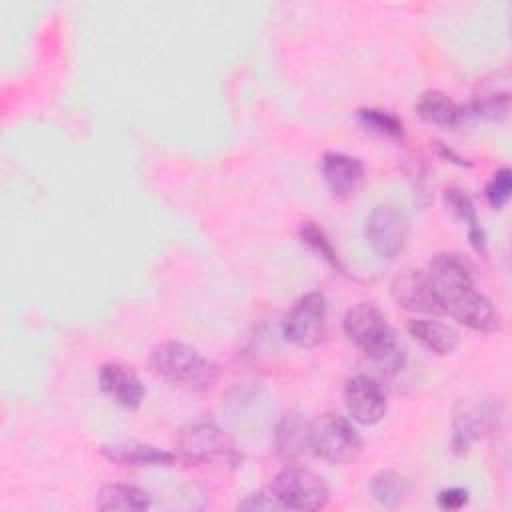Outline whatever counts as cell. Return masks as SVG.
<instances>
[{
    "label": "cell",
    "instance_id": "6da1fadb",
    "mask_svg": "<svg viewBox=\"0 0 512 512\" xmlns=\"http://www.w3.org/2000/svg\"><path fill=\"white\" fill-rule=\"evenodd\" d=\"M428 278L444 316L476 332H496L502 326L494 304L474 288L470 262L456 252H438L428 264Z\"/></svg>",
    "mask_w": 512,
    "mask_h": 512
},
{
    "label": "cell",
    "instance_id": "5bb4252c",
    "mask_svg": "<svg viewBox=\"0 0 512 512\" xmlns=\"http://www.w3.org/2000/svg\"><path fill=\"white\" fill-rule=\"evenodd\" d=\"M100 454L118 466L128 468H168L176 464V454L138 440H118L100 446Z\"/></svg>",
    "mask_w": 512,
    "mask_h": 512
},
{
    "label": "cell",
    "instance_id": "277c9868",
    "mask_svg": "<svg viewBox=\"0 0 512 512\" xmlns=\"http://www.w3.org/2000/svg\"><path fill=\"white\" fill-rule=\"evenodd\" d=\"M270 492L286 510H322L330 500L324 478L296 462L276 472Z\"/></svg>",
    "mask_w": 512,
    "mask_h": 512
},
{
    "label": "cell",
    "instance_id": "7c38bea8",
    "mask_svg": "<svg viewBox=\"0 0 512 512\" xmlns=\"http://www.w3.org/2000/svg\"><path fill=\"white\" fill-rule=\"evenodd\" d=\"M320 174L330 194L338 200H348L356 196L366 178L360 158L336 150L324 152L320 160Z\"/></svg>",
    "mask_w": 512,
    "mask_h": 512
},
{
    "label": "cell",
    "instance_id": "52a82bcc",
    "mask_svg": "<svg viewBox=\"0 0 512 512\" xmlns=\"http://www.w3.org/2000/svg\"><path fill=\"white\" fill-rule=\"evenodd\" d=\"M178 450L192 464L236 460V450L226 432L212 420H196L178 432Z\"/></svg>",
    "mask_w": 512,
    "mask_h": 512
},
{
    "label": "cell",
    "instance_id": "ac0fdd59",
    "mask_svg": "<svg viewBox=\"0 0 512 512\" xmlns=\"http://www.w3.org/2000/svg\"><path fill=\"white\" fill-rule=\"evenodd\" d=\"M444 202L448 206V210L466 224V232H468V242L474 248L476 254L486 256L488 254V240H486V232L478 222L476 216V208L472 198L458 186H450L444 190Z\"/></svg>",
    "mask_w": 512,
    "mask_h": 512
},
{
    "label": "cell",
    "instance_id": "2e32d148",
    "mask_svg": "<svg viewBox=\"0 0 512 512\" xmlns=\"http://www.w3.org/2000/svg\"><path fill=\"white\" fill-rule=\"evenodd\" d=\"M414 110L424 122L446 128V130H456L466 120L464 106L456 104L442 90H424L416 98Z\"/></svg>",
    "mask_w": 512,
    "mask_h": 512
},
{
    "label": "cell",
    "instance_id": "7402d4cb",
    "mask_svg": "<svg viewBox=\"0 0 512 512\" xmlns=\"http://www.w3.org/2000/svg\"><path fill=\"white\" fill-rule=\"evenodd\" d=\"M356 120L358 124L376 136L388 138V140H396L402 142L406 132H404V124L398 116H394L388 110H380V108H360L356 112Z\"/></svg>",
    "mask_w": 512,
    "mask_h": 512
},
{
    "label": "cell",
    "instance_id": "cb8c5ba5",
    "mask_svg": "<svg viewBox=\"0 0 512 512\" xmlns=\"http://www.w3.org/2000/svg\"><path fill=\"white\" fill-rule=\"evenodd\" d=\"M510 192H512V172L508 166H502L500 170H496L486 186V200L490 204L492 210H502L508 200H510Z\"/></svg>",
    "mask_w": 512,
    "mask_h": 512
},
{
    "label": "cell",
    "instance_id": "9c48e42d",
    "mask_svg": "<svg viewBox=\"0 0 512 512\" xmlns=\"http://www.w3.org/2000/svg\"><path fill=\"white\" fill-rule=\"evenodd\" d=\"M344 404L350 418L362 426L378 424L388 410L384 386L370 374L356 372L344 384Z\"/></svg>",
    "mask_w": 512,
    "mask_h": 512
},
{
    "label": "cell",
    "instance_id": "8992f818",
    "mask_svg": "<svg viewBox=\"0 0 512 512\" xmlns=\"http://www.w3.org/2000/svg\"><path fill=\"white\" fill-rule=\"evenodd\" d=\"M408 234V216L394 204H378L366 216L364 236L374 254L384 260H394L406 248Z\"/></svg>",
    "mask_w": 512,
    "mask_h": 512
},
{
    "label": "cell",
    "instance_id": "d4e9b609",
    "mask_svg": "<svg viewBox=\"0 0 512 512\" xmlns=\"http://www.w3.org/2000/svg\"><path fill=\"white\" fill-rule=\"evenodd\" d=\"M238 510H286L280 500L272 494V492H256V494H248L242 502H238Z\"/></svg>",
    "mask_w": 512,
    "mask_h": 512
},
{
    "label": "cell",
    "instance_id": "d6986e66",
    "mask_svg": "<svg viewBox=\"0 0 512 512\" xmlns=\"http://www.w3.org/2000/svg\"><path fill=\"white\" fill-rule=\"evenodd\" d=\"M94 506L102 512H144L152 506V498L132 484H104L96 494Z\"/></svg>",
    "mask_w": 512,
    "mask_h": 512
},
{
    "label": "cell",
    "instance_id": "603a6c76",
    "mask_svg": "<svg viewBox=\"0 0 512 512\" xmlns=\"http://www.w3.org/2000/svg\"><path fill=\"white\" fill-rule=\"evenodd\" d=\"M300 240L306 248H310L314 254H318L322 260H326L334 270L338 272H346L344 264L340 262L338 252L334 250L330 238L326 236V232L316 224V222H304L300 226Z\"/></svg>",
    "mask_w": 512,
    "mask_h": 512
},
{
    "label": "cell",
    "instance_id": "ffe728a7",
    "mask_svg": "<svg viewBox=\"0 0 512 512\" xmlns=\"http://www.w3.org/2000/svg\"><path fill=\"white\" fill-rule=\"evenodd\" d=\"M408 492H410L408 480L392 468L378 470L370 480V494L384 508H396L404 504L408 498Z\"/></svg>",
    "mask_w": 512,
    "mask_h": 512
},
{
    "label": "cell",
    "instance_id": "4fadbf2b",
    "mask_svg": "<svg viewBox=\"0 0 512 512\" xmlns=\"http://www.w3.org/2000/svg\"><path fill=\"white\" fill-rule=\"evenodd\" d=\"M274 450L284 462H298L312 454V420L300 410H290L274 426Z\"/></svg>",
    "mask_w": 512,
    "mask_h": 512
},
{
    "label": "cell",
    "instance_id": "44dd1931",
    "mask_svg": "<svg viewBox=\"0 0 512 512\" xmlns=\"http://www.w3.org/2000/svg\"><path fill=\"white\" fill-rule=\"evenodd\" d=\"M466 116L484 118L490 122H502L510 112V92L508 88H484L476 94L468 108H464Z\"/></svg>",
    "mask_w": 512,
    "mask_h": 512
},
{
    "label": "cell",
    "instance_id": "3957f363",
    "mask_svg": "<svg viewBox=\"0 0 512 512\" xmlns=\"http://www.w3.org/2000/svg\"><path fill=\"white\" fill-rule=\"evenodd\" d=\"M344 336L372 362L398 360L396 334L386 314L372 302H358L346 310Z\"/></svg>",
    "mask_w": 512,
    "mask_h": 512
},
{
    "label": "cell",
    "instance_id": "4316f807",
    "mask_svg": "<svg viewBox=\"0 0 512 512\" xmlns=\"http://www.w3.org/2000/svg\"><path fill=\"white\" fill-rule=\"evenodd\" d=\"M432 146H434V152H436L442 160L452 162V164H456V166H460V168H470V166H472V162H470L468 158L460 156V154H458L456 150H452L448 144H444V142H440V140H434Z\"/></svg>",
    "mask_w": 512,
    "mask_h": 512
},
{
    "label": "cell",
    "instance_id": "7a4b0ae2",
    "mask_svg": "<svg viewBox=\"0 0 512 512\" xmlns=\"http://www.w3.org/2000/svg\"><path fill=\"white\" fill-rule=\"evenodd\" d=\"M148 366L164 382L192 392H206L214 388L220 376L214 360L176 340L156 344L150 352Z\"/></svg>",
    "mask_w": 512,
    "mask_h": 512
},
{
    "label": "cell",
    "instance_id": "9a60e30c",
    "mask_svg": "<svg viewBox=\"0 0 512 512\" xmlns=\"http://www.w3.org/2000/svg\"><path fill=\"white\" fill-rule=\"evenodd\" d=\"M100 390L126 410H138L144 402L146 388L140 378L124 364L106 362L98 370Z\"/></svg>",
    "mask_w": 512,
    "mask_h": 512
},
{
    "label": "cell",
    "instance_id": "5b68a950",
    "mask_svg": "<svg viewBox=\"0 0 512 512\" xmlns=\"http://www.w3.org/2000/svg\"><path fill=\"white\" fill-rule=\"evenodd\" d=\"M362 448V438L348 418L326 412L312 420V454L330 464H346Z\"/></svg>",
    "mask_w": 512,
    "mask_h": 512
},
{
    "label": "cell",
    "instance_id": "8fae6325",
    "mask_svg": "<svg viewBox=\"0 0 512 512\" xmlns=\"http://www.w3.org/2000/svg\"><path fill=\"white\" fill-rule=\"evenodd\" d=\"M390 294L392 300L404 310L428 316H444L426 270L412 268L400 272L390 284Z\"/></svg>",
    "mask_w": 512,
    "mask_h": 512
},
{
    "label": "cell",
    "instance_id": "484cf974",
    "mask_svg": "<svg viewBox=\"0 0 512 512\" xmlns=\"http://www.w3.org/2000/svg\"><path fill=\"white\" fill-rule=\"evenodd\" d=\"M468 490L462 486H452V488H444L438 492L436 502L442 510H460L468 504Z\"/></svg>",
    "mask_w": 512,
    "mask_h": 512
},
{
    "label": "cell",
    "instance_id": "e0dca14e",
    "mask_svg": "<svg viewBox=\"0 0 512 512\" xmlns=\"http://www.w3.org/2000/svg\"><path fill=\"white\" fill-rule=\"evenodd\" d=\"M406 328L414 340L438 356H448L458 348V332L436 318H412Z\"/></svg>",
    "mask_w": 512,
    "mask_h": 512
},
{
    "label": "cell",
    "instance_id": "30bf717a",
    "mask_svg": "<svg viewBox=\"0 0 512 512\" xmlns=\"http://www.w3.org/2000/svg\"><path fill=\"white\" fill-rule=\"evenodd\" d=\"M496 422H498V410L494 402L460 400L452 418V438H450L452 450L456 454L468 452L474 442H478L480 438H484L496 428Z\"/></svg>",
    "mask_w": 512,
    "mask_h": 512
},
{
    "label": "cell",
    "instance_id": "ba28073f",
    "mask_svg": "<svg viewBox=\"0 0 512 512\" xmlns=\"http://www.w3.org/2000/svg\"><path fill=\"white\" fill-rule=\"evenodd\" d=\"M328 304L322 292L300 296L282 320V336L298 348H314L324 334Z\"/></svg>",
    "mask_w": 512,
    "mask_h": 512
}]
</instances>
